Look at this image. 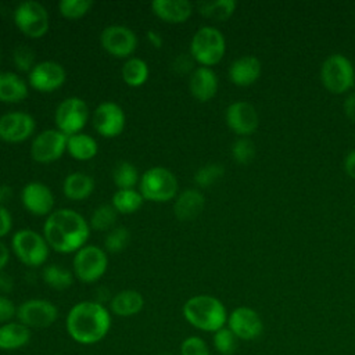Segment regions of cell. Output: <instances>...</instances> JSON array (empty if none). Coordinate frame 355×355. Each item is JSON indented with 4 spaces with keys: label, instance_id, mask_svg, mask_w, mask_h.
<instances>
[{
    "label": "cell",
    "instance_id": "cell-1",
    "mask_svg": "<svg viewBox=\"0 0 355 355\" xmlns=\"http://www.w3.org/2000/svg\"><path fill=\"white\" fill-rule=\"evenodd\" d=\"M112 316L100 301H79L65 316V330L72 341L80 345L101 343L110 333Z\"/></svg>",
    "mask_w": 355,
    "mask_h": 355
},
{
    "label": "cell",
    "instance_id": "cell-2",
    "mask_svg": "<svg viewBox=\"0 0 355 355\" xmlns=\"http://www.w3.org/2000/svg\"><path fill=\"white\" fill-rule=\"evenodd\" d=\"M89 234V222L71 208L53 211L43 225V236L49 247L62 254H71L80 250L86 245Z\"/></svg>",
    "mask_w": 355,
    "mask_h": 355
},
{
    "label": "cell",
    "instance_id": "cell-3",
    "mask_svg": "<svg viewBox=\"0 0 355 355\" xmlns=\"http://www.w3.org/2000/svg\"><path fill=\"white\" fill-rule=\"evenodd\" d=\"M184 320L204 333H215L227 323V311L220 300L208 294L190 297L182 306Z\"/></svg>",
    "mask_w": 355,
    "mask_h": 355
},
{
    "label": "cell",
    "instance_id": "cell-4",
    "mask_svg": "<svg viewBox=\"0 0 355 355\" xmlns=\"http://www.w3.org/2000/svg\"><path fill=\"white\" fill-rule=\"evenodd\" d=\"M225 36L215 26H202L191 37L190 55L201 67L216 65L225 55Z\"/></svg>",
    "mask_w": 355,
    "mask_h": 355
},
{
    "label": "cell",
    "instance_id": "cell-5",
    "mask_svg": "<svg viewBox=\"0 0 355 355\" xmlns=\"http://www.w3.org/2000/svg\"><path fill=\"white\" fill-rule=\"evenodd\" d=\"M139 191L144 200L168 202L178 193V179L168 168L153 166L140 176Z\"/></svg>",
    "mask_w": 355,
    "mask_h": 355
},
{
    "label": "cell",
    "instance_id": "cell-6",
    "mask_svg": "<svg viewBox=\"0 0 355 355\" xmlns=\"http://www.w3.org/2000/svg\"><path fill=\"white\" fill-rule=\"evenodd\" d=\"M11 248L24 265L37 268L47 261L50 247L44 236L36 230L19 229L11 237Z\"/></svg>",
    "mask_w": 355,
    "mask_h": 355
},
{
    "label": "cell",
    "instance_id": "cell-7",
    "mask_svg": "<svg viewBox=\"0 0 355 355\" xmlns=\"http://www.w3.org/2000/svg\"><path fill=\"white\" fill-rule=\"evenodd\" d=\"M320 80L330 93H345L355 83L352 62L343 54L329 55L320 67Z\"/></svg>",
    "mask_w": 355,
    "mask_h": 355
},
{
    "label": "cell",
    "instance_id": "cell-8",
    "mask_svg": "<svg viewBox=\"0 0 355 355\" xmlns=\"http://www.w3.org/2000/svg\"><path fill=\"white\" fill-rule=\"evenodd\" d=\"M108 268V257L105 251L97 245H83L73 255V276L83 283H96Z\"/></svg>",
    "mask_w": 355,
    "mask_h": 355
},
{
    "label": "cell",
    "instance_id": "cell-9",
    "mask_svg": "<svg viewBox=\"0 0 355 355\" xmlns=\"http://www.w3.org/2000/svg\"><path fill=\"white\" fill-rule=\"evenodd\" d=\"M14 22L17 28L31 39L44 36L50 26L47 10L35 0L22 1L17 6L14 10Z\"/></svg>",
    "mask_w": 355,
    "mask_h": 355
},
{
    "label": "cell",
    "instance_id": "cell-10",
    "mask_svg": "<svg viewBox=\"0 0 355 355\" xmlns=\"http://www.w3.org/2000/svg\"><path fill=\"white\" fill-rule=\"evenodd\" d=\"M58 319V308L49 300L31 298L17 308V320L31 330H43L53 326Z\"/></svg>",
    "mask_w": 355,
    "mask_h": 355
},
{
    "label": "cell",
    "instance_id": "cell-11",
    "mask_svg": "<svg viewBox=\"0 0 355 355\" xmlns=\"http://www.w3.org/2000/svg\"><path fill=\"white\" fill-rule=\"evenodd\" d=\"M89 119V107L83 98L71 96L64 98L55 108L54 121L58 130L67 136L80 133Z\"/></svg>",
    "mask_w": 355,
    "mask_h": 355
},
{
    "label": "cell",
    "instance_id": "cell-12",
    "mask_svg": "<svg viewBox=\"0 0 355 355\" xmlns=\"http://www.w3.org/2000/svg\"><path fill=\"white\" fill-rule=\"evenodd\" d=\"M67 141L68 136L57 128L44 129L35 136L31 144V155L40 164L54 162L67 151Z\"/></svg>",
    "mask_w": 355,
    "mask_h": 355
},
{
    "label": "cell",
    "instance_id": "cell-13",
    "mask_svg": "<svg viewBox=\"0 0 355 355\" xmlns=\"http://www.w3.org/2000/svg\"><path fill=\"white\" fill-rule=\"evenodd\" d=\"M92 122L94 130L100 136L112 139L123 132L126 116L121 105L114 101H104L94 110Z\"/></svg>",
    "mask_w": 355,
    "mask_h": 355
},
{
    "label": "cell",
    "instance_id": "cell-14",
    "mask_svg": "<svg viewBox=\"0 0 355 355\" xmlns=\"http://www.w3.org/2000/svg\"><path fill=\"white\" fill-rule=\"evenodd\" d=\"M100 43L108 54L118 58H126L137 49V36L128 26L111 25L103 29Z\"/></svg>",
    "mask_w": 355,
    "mask_h": 355
},
{
    "label": "cell",
    "instance_id": "cell-15",
    "mask_svg": "<svg viewBox=\"0 0 355 355\" xmlns=\"http://www.w3.org/2000/svg\"><path fill=\"white\" fill-rule=\"evenodd\" d=\"M227 327L244 341L257 340L263 331V323L257 311L250 306H237L227 316Z\"/></svg>",
    "mask_w": 355,
    "mask_h": 355
},
{
    "label": "cell",
    "instance_id": "cell-16",
    "mask_svg": "<svg viewBox=\"0 0 355 355\" xmlns=\"http://www.w3.org/2000/svg\"><path fill=\"white\" fill-rule=\"evenodd\" d=\"M36 129L32 115L24 111H11L0 116V139L7 143H21L29 139Z\"/></svg>",
    "mask_w": 355,
    "mask_h": 355
},
{
    "label": "cell",
    "instance_id": "cell-17",
    "mask_svg": "<svg viewBox=\"0 0 355 355\" xmlns=\"http://www.w3.org/2000/svg\"><path fill=\"white\" fill-rule=\"evenodd\" d=\"M67 73L64 67L57 61L37 62L29 72V86L42 93H51L60 89L65 82Z\"/></svg>",
    "mask_w": 355,
    "mask_h": 355
},
{
    "label": "cell",
    "instance_id": "cell-18",
    "mask_svg": "<svg viewBox=\"0 0 355 355\" xmlns=\"http://www.w3.org/2000/svg\"><path fill=\"white\" fill-rule=\"evenodd\" d=\"M226 123L232 132L241 137L252 135L259 123L257 110L247 101H234L226 108Z\"/></svg>",
    "mask_w": 355,
    "mask_h": 355
},
{
    "label": "cell",
    "instance_id": "cell-19",
    "mask_svg": "<svg viewBox=\"0 0 355 355\" xmlns=\"http://www.w3.org/2000/svg\"><path fill=\"white\" fill-rule=\"evenodd\" d=\"M21 201L24 208L35 216H49L53 212L54 196L44 183L29 182L25 184L21 191Z\"/></svg>",
    "mask_w": 355,
    "mask_h": 355
},
{
    "label": "cell",
    "instance_id": "cell-20",
    "mask_svg": "<svg viewBox=\"0 0 355 355\" xmlns=\"http://www.w3.org/2000/svg\"><path fill=\"white\" fill-rule=\"evenodd\" d=\"M189 89L196 100L201 103L209 101L218 92V76L211 68L198 67L190 75Z\"/></svg>",
    "mask_w": 355,
    "mask_h": 355
},
{
    "label": "cell",
    "instance_id": "cell-21",
    "mask_svg": "<svg viewBox=\"0 0 355 355\" xmlns=\"http://www.w3.org/2000/svg\"><path fill=\"white\" fill-rule=\"evenodd\" d=\"M31 338L32 330L17 319L0 324V351H18L26 347Z\"/></svg>",
    "mask_w": 355,
    "mask_h": 355
},
{
    "label": "cell",
    "instance_id": "cell-22",
    "mask_svg": "<svg viewBox=\"0 0 355 355\" xmlns=\"http://www.w3.org/2000/svg\"><path fill=\"white\" fill-rule=\"evenodd\" d=\"M144 306L143 295L133 288H125L118 291L110 298V312L111 315L119 318H130L141 312Z\"/></svg>",
    "mask_w": 355,
    "mask_h": 355
},
{
    "label": "cell",
    "instance_id": "cell-23",
    "mask_svg": "<svg viewBox=\"0 0 355 355\" xmlns=\"http://www.w3.org/2000/svg\"><path fill=\"white\" fill-rule=\"evenodd\" d=\"M151 10L165 22L182 24L190 18L193 4L187 0H155L151 3Z\"/></svg>",
    "mask_w": 355,
    "mask_h": 355
},
{
    "label": "cell",
    "instance_id": "cell-24",
    "mask_svg": "<svg viewBox=\"0 0 355 355\" xmlns=\"http://www.w3.org/2000/svg\"><path fill=\"white\" fill-rule=\"evenodd\" d=\"M227 73L236 86H250L261 75V62L254 55H243L230 64Z\"/></svg>",
    "mask_w": 355,
    "mask_h": 355
},
{
    "label": "cell",
    "instance_id": "cell-25",
    "mask_svg": "<svg viewBox=\"0 0 355 355\" xmlns=\"http://www.w3.org/2000/svg\"><path fill=\"white\" fill-rule=\"evenodd\" d=\"M204 205L205 198L200 190L186 189L176 197L173 212L179 220L187 222L197 218L201 214Z\"/></svg>",
    "mask_w": 355,
    "mask_h": 355
},
{
    "label": "cell",
    "instance_id": "cell-26",
    "mask_svg": "<svg viewBox=\"0 0 355 355\" xmlns=\"http://www.w3.org/2000/svg\"><path fill=\"white\" fill-rule=\"evenodd\" d=\"M94 180L85 172H72L65 176L62 183L64 196L72 201H82L92 196Z\"/></svg>",
    "mask_w": 355,
    "mask_h": 355
},
{
    "label": "cell",
    "instance_id": "cell-27",
    "mask_svg": "<svg viewBox=\"0 0 355 355\" xmlns=\"http://www.w3.org/2000/svg\"><path fill=\"white\" fill-rule=\"evenodd\" d=\"M28 97L26 82L14 72H0V101L19 103Z\"/></svg>",
    "mask_w": 355,
    "mask_h": 355
},
{
    "label": "cell",
    "instance_id": "cell-28",
    "mask_svg": "<svg viewBox=\"0 0 355 355\" xmlns=\"http://www.w3.org/2000/svg\"><path fill=\"white\" fill-rule=\"evenodd\" d=\"M98 146L94 137L86 133H76L68 136L67 153L76 161H89L96 157Z\"/></svg>",
    "mask_w": 355,
    "mask_h": 355
},
{
    "label": "cell",
    "instance_id": "cell-29",
    "mask_svg": "<svg viewBox=\"0 0 355 355\" xmlns=\"http://www.w3.org/2000/svg\"><path fill=\"white\" fill-rule=\"evenodd\" d=\"M143 202L144 198L136 189L116 190L111 198V205L118 214H135L141 208Z\"/></svg>",
    "mask_w": 355,
    "mask_h": 355
},
{
    "label": "cell",
    "instance_id": "cell-30",
    "mask_svg": "<svg viewBox=\"0 0 355 355\" xmlns=\"http://www.w3.org/2000/svg\"><path fill=\"white\" fill-rule=\"evenodd\" d=\"M237 7L234 0H215V1H201L197 4V10L205 18L214 21H226L230 18Z\"/></svg>",
    "mask_w": 355,
    "mask_h": 355
},
{
    "label": "cell",
    "instance_id": "cell-31",
    "mask_svg": "<svg viewBox=\"0 0 355 355\" xmlns=\"http://www.w3.org/2000/svg\"><path fill=\"white\" fill-rule=\"evenodd\" d=\"M148 65L144 60L132 57L122 67V79L128 86L139 87L148 79Z\"/></svg>",
    "mask_w": 355,
    "mask_h": 355
},
{
    "label": "cell",
    "instance_id": "cell-32",
    "mask_svg": "<svg viewBox=\"0 0 355 355\" xmlns=\"http://www.w3.org/2000/svg\"><path fill=\"white\" fill-rule=\"evenodd\" d=\"M42 279L49 287H51L53 290H57V291L67 290L73 283L72 272H69L65 268H61L57 263L44 266V269L42 272Z\"/></svg>",
    "mask_w": 355,
    "mask_h": 355
},
{
    "label": "cell",
    "instance_id": "cell-33",
    "mask_svg": "<svg viewBox=\"0 0 355 355\" xmlns=\"http://www.w3.org/2000/svg\"><path fill=\"white\" fill-rule=\"evenodd\" d=\"M112 180L118 187V190L135 189L140 180V176L133 164L128 161H122L118 165H115L112 172Z\"/></svg>",
    "mask_w": 355,
    "mask_h": 355
},
{
    "label": "cell",
    "instance_id": "cell-34",
    "mask_svg": "<svg viewBox=\"0 0 355 355\" xmlns=\"http://www.w3.org/2000/svg\"><path fill=\"white\" fill-rule=\"evenodd\" d=\"M116 216H118V212L115 211V208L112 205L103 204L93 211L89 225L92 229H94L97 232H105L114 226Z\"/></svg>",
    "mask_w": 355,
    "mask_h": 355
},
{
    "label": "cell",
    "instance_id": "cell-35",
    "mask_svg": "<svg viewBox=\"0 0 355 355\" xmlns=\"http://www.w3.org/2000/svg\"><path fill=\"white\" fill-rule=\"evenodd\" d=\"M237 340L239 338L232 333V330L225 326L214 333L212 345L220 355H233L237 348Z\"/></svg>",
    "mask_w": 355,
    "mask_h": 355
},
{
    "label": "cell",
    "instance_id": "cell-36",
    "mask_svg": "<svg viewBox=\"0 0 355 355\" xmlns=\"http://www.w3.org/2000/svg\"><path fill=\"white\" fill-rule=\"evenodd\" d=\"M93 7L92 0H61L58 3V11L68 19L82 18Z\"/></svg>",
    "mask_w": 355,
    "mask_h": 355
},
{
    "label": "cell",
    "instance_id": "cell-37",
    "mask_svg": "<svg viewBox=\"0 0 355 355\" xmlns=\"http://www.w3.org/2000/svg\"><path fill=\"white\" fill-rule=\"evenodd\" d=\"M225 173V168L220 164H207L201 166L196 175H194V182L200 187H209L215 182H218Z\"/></svg>",
    "mask_w": 355,
    "mask_h": 355
},
{
    "label": "cell",
    "instance_id": "cell-38",
    "mask_svg": "<svg viewBox=\"0 0 355 355\" xmlns=\"http://www.w3.org/2000/svg\"><path fill=\"white\" fill-rule=\"evenodd\" d=\"M232 157L237 164L247 165L255 157V146L248 137H240L232 146Z\"/></svg>",
    "mask_w": 355,
    "mask_h": 355
},
{
    "label": "cell",
    "instance_id": "cell-39",
    "mask_svg": "<svg viewBox=\"0 0 355 355\" xmlns=\"http://www.w3.org/2000/svg\"><path fill=\"white\" fill-rule=\"evenodd\" d=\"M129 240H130L129 230L126 227L118 226V227L111 229L107 233V236L104 239V247L110 252H119L129 244Z\"/></svg>",
    "mask_w": 355,
    "mask_h": 355
},
{
    "label": "cell",
    "instance_id": "cell-40",
    "mask_svg": "<svg viewBox=\"0 0 355 355\" xmlns=\"http://www.w3.org/2000/svg\"><path fill=\"white\" fill-rule=\"evenodd\" d=\"M179 355H211V351L202 337L189 336L180 343Z\"/></svg>",
    "mask_w": 355,
    "mask_h": 355
},
{
    "label": "cell",
    "instance_id": "cell-41",
    "mask_svg": "<svg viewBox=\"0 0 355 355\" xmlns=\"http://www.w3.org/2000/svg\"><path fill=\"white\" fill-rule=\"evenodd\" d=\"M12 61L15 64V67L19 71H25V72H31L32 68L36 65L35 64V53L31 47L28 46H18L14 50L12 54Z\"/></svg>",
    "mask_w": 355,
    "mask_h": 355
},
{
    "label": "cell",
    "instance_id": "cell-42",
    "mask_svg": "<svg viewBox=\"0 0 355 355\" xmlns=\"http://www.w3.org/2000/svg\"><path fill=\"white\" fill-rule=\"evenodd\" d=\"M17 305L6 295L0 294V324L17 319Z\"/></svg>",
    "mask_w": 355,
    "mask_h": 355
},
{
    "label": "cell",
    "instance_id": "cell-43",
    "mask_svg": "<svg viewBox=\"0 0 355 355\" xmlns=\"http://www.w3.org/2000/svg\"><path fill=\"white\" fill-rule=\"evenodd\" d=\"M12 227V218L10 211L0 204V239L7 236Z\"/></svg>",
    "mask_w": 355,
    "mask_h": 355
},
{
    "label": "cell",
    "instance_id": "cell-44",
    "mask_svg": "<svg viewBox=\"0 0 355 355\" xmlns=\"http://www.w3.org/2000/svg\"><path fill=\"white\" fill-rule=\"evenodd\" d=\"M193 67V61L186 55V54H180L175 62H173V68L179 72V73H186L187 71H191ZM193 72V71H191Z\"/></svg>",
    "mask_w": 355,
    "mask_h": 355
},
{
    "label": "cell",
    "instance_id": "cell-45",
    "mask_svg": "<svg viewBox=\"0 0 355 355\" xmlns=\"http://www.w3.org/2000/svg\"><path fill=\"white\" fill-rule=\"evenodd\" d=\"M344 169L349 178L355 180V150H351L344 158Z\"/></svg>",
    "mask_w": 355,
    "mask_h": 355
},
{
    "label": "cell",
    "instance_id": "cell-46",
    "mask_svg": "<svg viewBox=\"0 0 355 355\" xmlns=\"http://www.w3.org/2000/svg\"><path fill=\"white\" fill-rule=\"evenodd\" d=\"M343 108H344L345 115H347L352 122H355V93L349 94V96L344 100Z\"/></svg>",
    "mask_w": 355,
    "mask_h": 355
},
{
    "label": "cell",
    "instance_id": "cell-47",
    "mask_svg": "<svg viewBox=\"0 0 355 355\" xmlns=\"http://www.w3.org/2000/svg\"><path fill=\"white\" fill-rule=\"evenodd\" d=\"M8 259H10V251L0 239V270L4 269V266L8 263Z\"/></svg>",
    "mask_w": 355,
    "mask_h": 355
},
{
    "label": "cell",
    "instance_id": "cell-48",
    "mask_svg": "<svg viewBox=\"0 0 355 355\" xmlns=\"http://www.w3.org/2000/svg\"><path fill=\"white\" fill-rule=\"evenodd\" d=\"M147 39H148V42H150L155 49H159V47L162 46V37H161V35H159L158 32H155V31H148V32H147Z\"/></svg>",
    "mask_w": 355,
    "mask_h": 355
},
{
    "label": "cell",
    "instance_id": "cell-49",
    "mask_svg": "<svg viewBox=\"0 0 355 355\" xmlns=\"http://www.w3.org/2000/svg\"><path fill=\"white\" fill-rule=\"evenodd\" d=\"M12 196V191H11V187L10 186H1L0 187V202H6L11 198Z\"/></svg>",
    "mask_w": 355,
    "mask_h": 355
},
{
    "label": "cell",
    "instance_id": "cell-50",
    "mask_svg": "<svg viewBox=\"0 0 355 355\" xmlns=\"http://www.w3.org/2000/svg\"><path fill=\"white\" fill-rule=\"evenodd\" d=\"M11 286H12V283H11V279L8 276H4V275L0 276V288L3 291H10Z\"/></svg>",
    "mask_w": 355,
    "mask_h": 355
},
{
    "label": "cell",
    "instance_id": "cell-51",
    "mask_svg": "<svg viewBox=\"0 0 355 355\" xmlns=\"http://www.w3.org/2000/svg\"><path fill=\"white\" fill-rule=\"evenodd\" d=\"M158 355H173V354H168V352H162V354H158Z\"/></svg>",
    "mask_w": 355,
    "mask_h": 355
},
{
    "label": "cell",
    "instance_id": "cell-52",
    "mask_svg": "<svg viewBox=\"0 0 355 355\" xmlns=\"http://www.w3.org/2000/svg\"><path fill=\"white\" fill-rule=\"evenodd\" d=\"M0 57H1V53H0Z\"/></svg>",
    "mask_w": 355,
    "mask_h": 355
}]
</instances>
